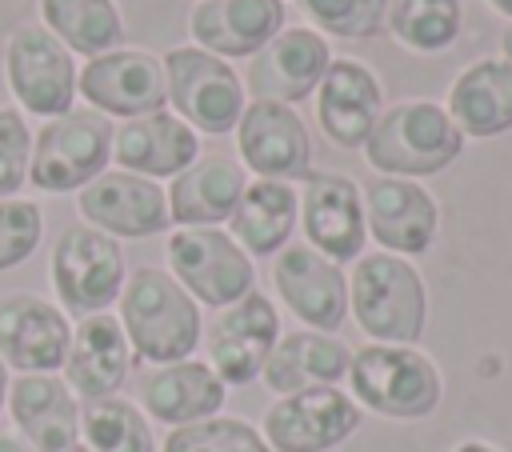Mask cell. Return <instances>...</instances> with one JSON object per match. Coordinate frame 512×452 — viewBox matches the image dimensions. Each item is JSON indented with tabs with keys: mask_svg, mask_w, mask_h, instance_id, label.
Returning <instances> with one entry per match:
<instances>
[{
	"mask_svg": "<svg viewBox=\"0 0 512 452\" xmlns=\"http://www.w3.org/2000/svg\"><path fill=\"white\" fill-rule=\"evenodd\" d=\"M68 452H88V448H84V444H76V448H68Z\"/></svg>",
	"mask_w": 512,
	"mask_h": 452,
	"instance_id": "cell-42",
	"label": "cell"
},
{
	"mask_svg": "<svg viewBox=\"0 0 512 452\" xmlns=\"http://www.w3.org/2000/svg\"><path fill=\"white\" fill-rule=\"evenodd\" d=\"M348 308L376 344H416L428 316L420 272L392 252H368L348 276Z\"/></svg>",
	"mask_w": 512,
	"mask_h": 452,
	"instance_id": "cell-3",
	"label": "cell"
},
{
	"mask_svg": "<svg viewBox=\"0 0 512 452\" xmlns=\"http://www.w3.org/2000/svg\"><path fill=\"white\" fill-rule=\"evenodd\" d=\"M68 340L72 328L56 304L32 292L0 296V360L12 364L20 376L64 368Z\"/></svg>",
	"mask_w": 512,
	"mask_h": 452,
	"instance_id": "cell-17",
	"label": "cell"
},
{
	"mask_svg": "<svg viewBox=\"0 0 512 452\" xmlns=\"http://www.w3.org/2000/svg\"><path fill=\"white\" fill-rule=\"evenodd\" d=\"M4 396H8V364L0 360V404H4Z\"/></svg>",
	"mask_w": 512,
	"mask_h": 452,
	"instance_id": "cell-40",
	"label": "cell"
},
{
	"mask_svg": "<svg viewBox=\"0 0 512 452\" xmlns=\"http://www.w3.org/2000/svg\"><path fill=\"white\" fill-rule=\"evenodd\" d=\"M360 424V408L340 388H304L264 412V444L276 452H328Z\"/></svg>",
	"mask_w": 512,
	"mask_h": 452,
	"instance_id": "cell-10",
	"label": "cell"
},
{
	"mask_svg": "<svg viewBox=\"0 0 512 452\" xmlns=\"http://www.w3.org/2000/svg\"><path fill=\"white\" fill-rule=\"evenodd\" d=\"M52 288L72 316L104 312L124 288V252L116 236L92 224H68L52 248Z\"/></svg>",
	"mask_w": 512,
	"mask_h": 452,
	"instance_id": "cell-6",
	"label": "cell"
},
{
	"mask_svg": "<svg viewBox=\"0 0 512 452\" xmlns=\"http://www.w3.org/2000/svg\"><path fill=\"white\" fill-rule=\"evenodd\" d=\"M44 28L80 56H104L124 40L116 0H40Z\"/></svg>",
	"mask_w": 512,
	"mask_h": 452,
	"instance_id": "cell-30",
	"label": "cell"
},
{
	"mask_svg": "<svg viewBox=\"0 0 512 452\" xmlns=\"http://www.w3.org/2000/svg\"><path fill=\"white\" fill-rule=\"evenodd\" d=\"M444 112L452 116L460 136H472V140L508 132L512 128V64L496 56L468 64L452 80Z\"/></svg>",
	"mask_w": 512,
	"mask_h": 452,
	"instance_id": "cell-26",
	"label": "cell"
},
{
	"mask_svg": "<svg viewBox=\"0 0 512 452\" xmlns=\"http://www.w3.org/2000/svg\"><path fill=\"white\" fill-rule=\"evenodd\" d=\"M496 12H504V16H512V0H488Z\"/></svg>",
	"mask_w": 512,
	"mask_h": 452,
	"instance_id": "cell-41",
	"label": "cell"
},
{
	"mask_svg": "<svg viewBox=\"0 0 512 452\" xmlns=\"http://www.w3.org/2000/svg\"><path fill=\"white\" fill-rule=\"evenodd\" d=\"M244 192V172L236 160L208 152L196 156L180 176H172L168 196V220L184 228H216L220 220L232 216L236 200Z\"/></svg>",
	"mask_w": 512,
	"mask_h": 452,
	"instance_id": "cell-25",
	"label": "cell"
},
{
	"mask_svg": "<svg viewBox=\"0 0 512 452\" xmlns=\"http://www.w3.org/2000/svg\"><path fill=\"white\" fill-rule=\"evenodd\" d=\"M300 216H304L308 248H316L332 264L364 256V240H368L364 196L348 176H340V172H308L304 176Z\"/></svg>",
	"mask_w": 512,
	"mask_h": 452,
	"instance_id": "cell-13",
	"label": "cell"
},
{
	"mask_svg": "<svg viewBox=\"0 0 512 452\" xmlns=\"http://www.w3.org/2000/svg\"><path fill=\"white\" fill-rule=\"evenodd\" d=\"M76 208L92 228L108 236L140 240V236H156L168 228L164 188L136 172H100L92 184L80 188Z\"/></svg>",
	"mask_w": 512,
	"mask_h": 452,
	"instance_id": "cell-16",
	"label": "cell"
},
{
	"mask_svg": "<svg viewBox=\"0 0 512 452\" xmlns=\"http://www.w3.org/2000/svg\"><path fill=\"white\" fill-rule=\"evenodd\" d=\"M280 28V0H200L188 16L192 40L212 56H256Z\"/></svg>",
	"mask_w": 512,
	"mask_h": 452,
	"instance_id": "cell-24",
	"label": "cell"
},
{
	"mask_svg": "<svg viewBox=\"0 0 512 452\" xmlns=\"http://www.w3.org/2000/svg\"><path fill=\"white\" fill-rule=\"evenodd\" d=\"M120 328L148 364H176L200 344V308L164 268H136L120 288Z\"/></svg>",
	"mask_w": 512,
	"mask_h": 452,
	"instance_id": "cell-1",
	"label": "cell"
},
{
	"mask_svg": "<svg viewBox=\"0 0 512 452\" xmlns=\"http://www.w3.org/2000/svg\"><path fill=\"white\" fill-rule=\"evenodd\" d=\"M240 160L260 172V180H304L312 160V140L304 120L276 104V100H252L244 104V116L236 124Z\"/></svg>",
	"mask_w": 512,
	"mask_h": 452,
	"instance_id": "cell-15",
	"label": "cell"
},
{
	"mask_svg": "<svg viewBox=\"0 0 512 452\" xmlns=\"http://www.w3.org/2000/svg\"><path fill=\"white\" fill-rule=\"evenodd\" d=\"M140 396H144V408L152 420L180 428V424L216 416L224 404V384L208 364L176 360V364H160L156 372H148Z\"/></svg>",
	"mask_w": 512,
	"mask_h": 452,
	"instance_id": "cell-28",
	"label": "cell"
},
{
	"mask_svg": "<svg viewBox=\"0 0 512 452\" xmlns=\"http://www.w3.org/2000/svg\"><path fill=\"white\" fill-rule=\"evenodd\" d=\"M164 256L172 280L208 308H228L252 292V256L220 228H176Z\"/></svg>",
	"mask_w": 512,
	"mask_h": 452,
	"instance_id": "cell-7",
	"label": "cell"
},
{
	"mask_svg": "<svg viewBox=\"0 0 512 452\" xmlns=\"http://www.w3.org/2000/svg\"><path fill=\"white\" fill-rule=\"evenodd\" d=\"M40 228H44V220L32 200H20V196L0 200V272L24 264L36 252Z\"/></svg>",
	"mask_w": 512,
	"mask_h": 452,
	"instance_id": "cell-35",
	"label": "cell"
},
{
	"mask_svg": "<svg viewBox=\"0 0 512 452\" xmlns=\"http://www.w3.org/2000/svg\"><path fill=\"white\" fill-rule=\"evenodd\" d=\"M500 48H504V60L512 64V24L504 28V36H500Z\"/></svg>",
	"mask_w": 512,
	"mask_h": 452,
	"instance_id": "cell-39",
	"label": "cell"
},
{
	"mask_svg": "<svg viewBox=\"0 0 512 452\" xmlns=\"http://www.w3.org/2000/svg\"><path fill=\"white\" fill-rule=\"evenodd\" d=\"M328 44L312 28H280L256 56H248V80L244 88L256 100L292 104L316 92L324 68H328Z\"/></svg>",
	"mask_w": 512,
	"mask_h": 452,
	"instance_id": "cell-18",
	"label": "cell"
},
{
	"mask_svg": "<svg viewBox=\"0 0 512 452\" xmlns=\"http://www.w3.org/2000/svg\"><path fill=\"white\" fill-rule=\"evenodd\" d=\"M80 96L100 108V116H148V112H164L168 100V80H164V64L148 52H132V48H112L104 56H92L80 76H76Z\"/></svg>",
	"mask_w": 512,
	"mask_h": 452,
	"instance_id": "cell-11",
	"label": "cell"
},
{
	"mask_svg": "<svg viewBox=\"0 0 512 452\" xmlns=\"http://www.w3.org/2000/svg\"><path fill=\"white\" fill-rule=\"evenodd\" d=\"M160 452H272V448L252 424L232 416H208V420L172 428Z\"/></svg>",
	"mask_w": 512,
	"mask_h": 452,
	"instance_id": "cell-33",
	"label": "cell"
},
{
	"mask_svg": "<svg viewBox=\"0 0 512 452\" xmlns=\"http://www.w3.org/2000/svg\"><path fill=\"white\" fill-rule=\"evenodd\" d=\"M352 396L388 420H420L440 404V368L412 344H368L348 364Z\"/></svg>",
	"mask_w": 512,
	"mask_h": 452,
	"instance_id": "cell-4",
	"label": "cell"
},
{
	"mask_svg": "<svg viewBox=\"0 0 512 452\" xmlns=\"http://www.w3.org/2000/svg\"><path fill=\"white\" fill-rule=\"evenodd\" d=\"M272 284L280 300L316 332H336L348 316V280L340 264L308 244H284L272 260Z\"/></svg>",
	"mask_w": 512,
	"mask_h": 452,
	"instance_id": "cell-14",
	"label": "cell"
},
{
	"mask_svg": "<svg viewBox=\"0 0 512 452\" xmlns=\"http://www.w3.org/2000/svg\"><path fill=\"white\" fill-rule=\"evenodd\" d=\"M360 196H364L368 232L392 256H420L432 248L436 228H440V208L416 180L376 176Z\"/></svg>",
	"mask_w": 512,
	"mask_h": 452,
	"instance_id": "cell-19",
	"label": "cell"
},
{
	"mask_svg": "<svg viewBox=\"0 0 512 452\" xmlns=\"http://www.w3.org/2000/svg\"><path fill=\"white\" fill-rule=\"evenodd\" d=\"M464 148L452 116L432 100H400L384 108L364 140V156L384 176H436Z\"/></svg>",
	"mask_w": 512,
	"mask_h": 452,
	"instance_id": "cell-2",
	"label": "cell"
},
{
	"mask_svg": "<svg viewBox=\"0 0 512 452\" xmlns=\"http://www.w3.org/2000/svg\"><path fill=\"white\" fill-rule=\"evenodd\" d=\"M112 156V124L100 112H64L32 140L28 180L40 192H76L92 184Z\"/></svg>",
	"mask_w": 512,
	"mask_h": 452,
	"instance_id": "cell-5",
	"label": "cell"
},
{
	"mask_svg": "<svg viewBox=\"0 0 512 452\" xmlns=\"http://www.w3.org/2000/svg\"><path fill=\"white\" fill-rule=\"evenodd\" d=\"M308 20L332 36H376L384 28L388 0H300Z\"/></svg>",
	"mask_w": 512,
	"mask_h": 452,
	"instance_id": "cell-34",
	"label": "cell"
},
{
	"mask_svg": "<svg viewBox=\"0 0 512 452\" xmlns=\"http://www.w3.org/2000/svg\"><path fill=\"white\" fill-rule=\"evenodd\" d=\"M280 340V316L268 296L248 292L208 324V368L220 384H248L264 372Z\"/></svg>",
	"mask_w": 512,
	"mask_h": 452,
	"instance_id": "cell-12",
	"label": "cell"
},
{
	"mask_svg": "<svg viewBox=\"0 0 512 452\" xmlns=\"http://www.w3.org/2000/svg\"><path fill=\"white\" fill-rule=\"evenodd\" d=\"M112 156H116V164L124 172H136L144 180L180 176L200 156V140L180 116L148 112V116L124 120L112 132Z\"/></svg>",
	"mask_w": 512,
	"mask_h": 452,
	"instance_id": "cell-23",
	"label": "cell"
},
{
	"mask_svg": "<svg viewBox=\"0 0 512 452\" xmlns=\"http://www.w3.org/2000/svg\"><path fill=\"white\" fill-rule=\"evenodd\" d=\"M8 408L32 452H68L80 444V404L60 376H16V384H8Z\"/></svg>",
	"mask_w": 512,
	"mask_h": 452,
	"instance_id": "cell-20",
	"label": "cell"
},
{
	"mask_svg": "<svg viewBox=\"0 0 512 452\" xmlns=\"http://www.w3.org/2000/svg\"><path fill=\"white\" fill-rule=\"evenodd\" d=\"M28 160H32V136L24 116L16 108H0V200L20 192V184L28 180Z\"/></svg>",
	"mask_w": 512,
	"mask_h": 452,
	"instance_id": "cell-36",
	"label": "cell"
},
{
	"mask_svg": "<svg viewBox=\"0 0 512 452\" xmlns=\"http://www.w3.org/2000/svg\"><path fill=\"white\" fill-rule=\"evenodd\" d=\"M128 364H132V348L120 320L108 312L80 316L64 356V384L84 400H104L120 392Z\"/></svg>",
	"mask_w": 512,
	"mask_h": 452,
	"instance_id": "cell-21",
	"label": "cell"
},
{
	"mask_svg": "<svg viewBox=\"0 0 512 452\" xmlns=\"http://www.w3.org/2000/svg\"><path fill=\"white\" fill-rule=\"evenodd\" d=\"M80 432L88 452H156L144 412L120 396L88 400L80 412Z\"/></svg>",
	"mask_w": 512,
	"mask_h": 452,
	"instance_id": "cell-32",
	"label": "cell"
},
{
	"mask_svg": "<svg viewBox=\"0 0 512 452\" xmlns=\"http://www.w3.org/2000/svg\"><path fill=\"white\" fill-rule=\"evenodd\" d=\"M316 116L332 144L340 148H364L376 116H380V84L376 76L352 60L336 56L328 60L320 84H316Z\"/></svg>",
	"mask_w": 512,
	"mask_h": 452,
	"instance_id": "cell-22",
	"label": "cell"
},
{
	"mask_svg": "<svg viewBox=\"0 0 512 452\" xmlns=\"http://www.w3.org/2000/svg\"><path fill=\"white\" fill-rule=\"evenodd\" d=\"M352 348L324 332H288L276 340L272 356L264 360V384L280 396L304 388H336L348 376Z\"/></svg>",
	"mask_w": 512,
	"mask_h": 452,
	"instance_id": "cell-27",
	"label": "cell"
},
{
	"mask_svg": "<svg viewBox=\"0 0 512 452\" xmlns=\"http://www.w3.org/2000/svg\"><path fill=\"white\" fill-rule=\"evenodd\" d=\"M300 216V196L288 180H252L244 184L228 224H232V240L248 252V256H276Z\"/></svg>",
	"mask_w": 512,
	"mask_h": 452,
	"instance_id": "cell-29",
	"label": "cell"
},
{
	"mask_svg": "<svg viewBox=\"0 0 512 452\" xmlns=\"http://www.w3.org/2000/svg\"><path fill=\"white\" fill-rule=\"evenodd\" d=\"M164 80L176 116L200 132H232L244 116V84L240 76L204 48H172L164 52Z\"/></svg>",
	"mask_w": 512,
	"mask_h": 452,
	"instance_id": "cell-8",
	"label": "cell"
},
{
	"mask_svg": "<svg viewBox=\"0 0 512 452\" xmlns=\"http://www.w3.org/2000/svg\"><path fill=\"white\" fill-rule=\"evenodd\" d=\"M4 76H8V88L20 100V108L48 116V120L72 112L76 64H72V52L44 24H20L8 36Z\"/></svg>",
	"mask_w": 512,
	"mask_h": 452,
	"instance_id": "cell-9",
	"label": "cell"
},
{
	"mask_svg": "<svg viewBox=\"0 0 512 452\" xmlns=\"http://www.w3.org/2000/svg\"><path fill=\"white\" fill-rule=\"evenodd\" d=\"M384 24L412 52H444L460 36L464 8L460 0H388Z\"/></svg>",
	"mask_w": 512,
	"mask_h": 452,
	"instance_id": "cell-31",
	"label": "cell"
},
{
	"mask_svg": "<svg viewBox=\"0 0 512 452\" xmlns=\"http://www.w3.org/2000/svg\"><path fill=\"white\" fill-rule=\"evenodd\" d=\"M0 452H32V448H28V440H24L20 432L0 428Z\"/></svg>",
	"mask_w": 512,
	"mask_h": 452,
	"instance_id": "cell-37",
	"label": "cell"
},
{
	"mask_svg": "<svg viewBox=\"0 0 512 452\" xmlns=\"http://www.w3.org/2000/svg\"><path fill=\"white\" fill-rule=\"evenodd\" d=\"M452 452H500V448H492V444H484V440H464V444H456Z\"/></svg>",
	"mask_w": 512,
	"mask_h": 452,
	"instance_id": "cell-38",
	"label": "cell"
}]
</instances>
